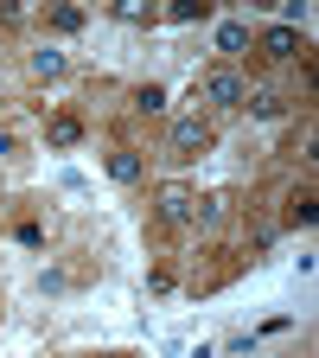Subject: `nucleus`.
Here are the masks:
<instances>
[{
	"label": "nucleus",
	"instance_id": "obj_11",
	"mask_svg": "<svg viewBox=\"0 0 319 358\" xmlns=\"http://www.w3.org/2000/svg\"><path fill=\"white\" fill-rule=\"evenodd\" d=\"M243 45H249V26H243V20L217 26V52H243Z\"/></svg>",
	"mask_w": 319,
	"mask_h": 358
},
{
	"label": "nucleus",
	"instance_id": "obj_4",
	"mask_svg": "<svg viewBox=\"0 0 319 358\" xmlns=\"http://www.w3.org/2000/svg\"><path fill=\"white\" fill-rule=\"evenodd\" d=\"M300 52H306V38H300L294 26H268V32H262V58H268V64H288V58H300Z\"/></svg>",
	"mask_w": 319,
	"mask_h": 358
},
{
	"label": "nucleus",
	"instance_id": "obj_3",
	"mask_svg": "<svg viewBox=\"0 0 319 358\" xmlns=\"http://www.w3.org/2000/svg\"><path fill=\"white\" fill-rule=\"evenodd\" d=\"M192 211H198V199H192L186 186H160V199H154L160 231H186V224H192Z\"/></svg>",
	"mask_w": 319,
	"mask_h": 358
},
{
	"label": "nucleus",
	"instance_id": "obj_9",
	"mask_svg": "<svg viewBox=\"0 0 319 358\" xmlns=\"http://www.w3.org/2000/svg\"><path fill=\"white\" fill-rule=\"evenodd\" d=\"M281 154H288V160H306V154H313V122H306V115L294 122V134H288V148H281Z\"/></svg>",
	"mask_w": 319,
	"mask_h": 358
},
{
	"label": "nucleus",
	"instance_id": "obj_6",
	"mask_svg": "<svg viewBox=\"0 0 319 358\" xmlns=\"http://www.w3.org/2000/svg\"><path fill=\"white\" fill-rule=\"evenodd\" d=\"M45 141H52V148H77V141H83V122H77L71 109H58L52 122H45Z\"/></svg>",
	"mask_w": 319,
	"mask_h": 358
},
{
	"label": "nucleus",
	"instance_id": "obj_2",
	"mask_svg": "<svg viewBox=\"0 0 319 358\" xmlns=\"http://www.w3.org/2000/svg\"><path fill=\"white\" fill-rule=\"evenodd\" d=\"M166 148H172V160H205V154L217 148V134H211V122H198V115H179L172 134H166Z\"/></svg>",
	"mask_w": 319,
	"mask_h": 358
},
{
	"label": "nucleus",
	"instance_id": "obj_12",
	"mask_svg": "<svg viewBox=\"0 0 319 358\" xmlns=\"http://www.w3.org/2000/svg\"><path fill=\"white\" fill-rule=\"evenodd\" d=\"M249 109L275 122V115H288V96H281V90H262V96H249Z\"/></svg>",
	"mask_w": 319,
	"mask_h": 358
},
{
	"label": "nucleus",
	"instance_id": "obj_15",
	"mask_svg": "<svg viewBox=\"0 0 319 358\" xmlns=\"http://www.w3.org/2000/svg\"><path fill=\"white\" fill-rule=\"evenodd\" d=\"M20 154V141H13V128H0V160H13Z\"/></svg>",
	"mask_w": 319,
	"mask_h": 358
},
{
	"label": "nucleus",
	"instance_id": "obj_5",
	"mask_svg": "<svg viewBox=\"0 0 319 358\" xmlns=\"http://www.w3.org/2000/svg\"><path fill=\"white\" fill-rule=\"evenodd\" d=\"M281 224H313V186L300 179V186H288V199H281Z\"/></svg>",
	"mask_w": 319,
	"mask_h": 358
},
{
	"label": "nucleus",
	"instance_id": "obj_8",
	"mask_svg": "<svg viewBox=\"0 0 319 358\" xmlns=\"http://www.w3.org/2000/svg\"><path fill=\"white\" fill-rule=\"evenodd\" d=\"M26 64H32V77H64V52H52V45H38Z\"/></svg>",
	"mask_w": 319,
	"mask_h": 358
},
{
	"label": "nucleus",
	"instance_id": "obj_1",
	"mask_svg": "<svg viewBox=\"0 0 319 358\" xmlns=\"http://www.w3.org/2000/svg\"><path fill=\"white\" fill-rule=\"evenodd\" d=\"M198 96H205L211 109H243V103H249V83H243L230 64H211V71L198 77Z\"/></svg>",
	"mask_w": 319,
	"mask_h": 358
},
{
	"label": "nucleus",
	"instance_id": "obj_13",
	"mask_svg": "<svg viewBox=\"0 0 319 358\" xmlns=\"http://www.w3.org/2000/svg\"><path fill=\"white\" fill-rule=\"evenodd\" d=\"M45 26H58V32H77V26H83V13H77V7H52V13H45Z\"/></svg>",
	"mask_w": 319,
	"mask_h": 358
},
{
	"label": "nucleus",
	"instance_id": "obj_14",
	"mask_svg": "<svg viewBox=\"0 0 319 358\" xmlns=\"http://www.w3.org/2000/svg\"><path fill=\"white\" fill-rule=\"evenodd\" d=\"M115 20H128V26H154V7H134V0H128V7H115Z\"/></svg>",
	"mask_w": 319,
	"mask_h": 358
},
{
	"label": "nucleus",
	"instance_id": "obj_10",
	"mask_svg": "<svg viewBox=\"0 0 319 358\" xmlns=\"http://www.w3.org/2000/svg\"><path fill=\"white\" fill-rule=\"evenodd\" d=\"M160 103H166L160 83H141V90H134V115H160Z\"/></svg>",
	"mask_w": 319,
	"mask_h": 358
},
{
	"label": "nucleus",
	"instance_id": "obj_7",
	"mask_svg": "<svg viewBox=\"0 0 319 358\" xmlns=\"http://www.w3.org/2000/svg\"><path fill=\"white\" fill-rule=\"evenodd\" d=\"M141 173H147V166H141V154H134V148H109V179H121V186H134Z\"/></svg>",
	"mask_w": 319,
	"mask_h": 358
}]
</instances>
